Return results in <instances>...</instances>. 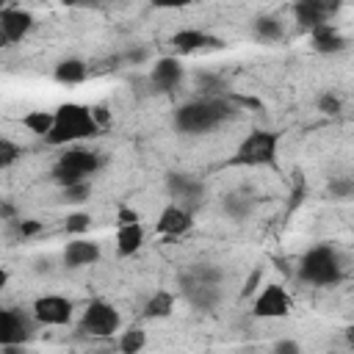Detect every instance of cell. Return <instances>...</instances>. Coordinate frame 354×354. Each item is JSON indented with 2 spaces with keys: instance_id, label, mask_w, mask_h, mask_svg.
<instances>
[{
  "instance_id": "3",
  "label": "cell",
  "mask_w": 354,
  "mask_h": 354,
  "mask_svg": "<svg viewBox=\"0 0 354 354\" xmlns=\"http://www.w3.org/2000/svg\"><path fill=\"white\" fill-rule=\"evenodd\" d=\"M343 257L332 243H321L313 246L310 252H304V257L299 260L296 277L304 285H315V288H329L337 285L343 279Z\"/></svg>"
},
{
  "instance_id": "22",
  "label": "cell",
  "mask_w": 354,
  "mask_h": 354,
  "mask_svg": "<svg viewBox=\"0 0 354 354\" xmlns=\"http://www.w3.org/2000/svg\"><path fill=\"white\" fill-rule=\"evenodd\" d=\"M147 346V332L141 326H127L122 335H119V343H116V351L119 354H141Z\"/></svg>"
},
{
  "instance_id": "31",
  "label": "cell",
  "mask_w": 354,
  "mask_h": 354,
  "mask_svg": "<svg viewBox=\"0 0 354 354\" xmlns=\"http://www.w3.org/2000/svg\"><path fill=\"white\" fill-rule=\"evenodd\" d=\"M329 194H332L335 199H348V196L354 194L351 177H332V180H329Z\"/></svg>"
},
{
  "instance_id": "26",
  "label": "cell",
  "mask_w": 354,
  "mask_h": 354,
  "mask_svg": "<svg viewBox=\"0 0 354 354\" xmlns=\"http://www.w3.org/2000/svg\"><path fill=\"white\" fill-rule=\"evenodd\" d=\"M91 196V183L83 180V183H75V185H66L61 188V199L69 202V205H80V202H88Z\"/></svg>"
},
{
  "instance_id": "4",
  "label": "cell",
  "mask_w": 354,
  "mask_h": 354,
  "mask_svg": "<svg viewBox=\"0 0 354 354\" xmlns=\"http://www.w3.org/2000/svg\"><path fill=\"white\" fill-rule=\"evenodd\" d=\"M277 147H279V133L257 127L243 136V141L238 144L235 155L227 163L230 166H277Z\"/></svg>"
},
{
  "instance_id": "34",
  "label": "cell",
  "mask_w": 354,
  "mask_h": 354,
  "mask_svg": "<svg viewBox=\"0 0 354 354\" xmlns=\"http://www.w3.org/2000/svg\"><path fill=\"white\" fill-rule=\"evenodd\" d=\"M127 224H141V216L130 205H119L116 207V227H127Z\"/></svg>"
},
{
  "instance_id": "7",
  "label": "cell",
  "mask_w": 354,
  "mask_h": 354,
  "mask_svg": "<svg viewBox=\"0 0 354 354\" xmlns=\"http://www.w3.org/2000/svg\"><path fill=\"white\" fill-rule=\"evenodd\" d=\"M290 310H293V299L279 282H268L254 293V301H252L254 318H285L290 315Z\"/></svg>"
},
{
  "instance_id": "21",
  "label": "cell",
  "mask_w": 354,
  "mask_h": 354,
  "mask_svg": "<svg viewBox=\"0 0 354 354\" xmlns=\"http://www.w3.org/2000/svg\"><path fill=\"white\" fill-rule=\"evenodd\" d=\"M174 301H177V293L160 288V290H155V293L147 299L141 315H144V318H169L171 310H174Z\"/></svg>"
},
{
  "instance_id": "17",
  "label": "cell",
  "mask_w": 354,
  "mask_h": 354,
  "mask_svg": "<svg viewBox=\"0 0 354 354\" xmlns=\"http://www.w3.org/2000/svg\"><path fill=\"white\" fill-rule=\"evenodd\" d=\"M332 11H335V6L321 3V0H299V3H293V17H296V22H299L301 28H307V30H313V28L329 22V14H332Z\"/></svg>"
},
{
  "instance_id": "40",
  "label": "cell",
  "mask_w": 354,
  "mask_h": 354,
  "mask_svg": "<svg viewBox=\"0 0 354 354\" xmlns=\"http://www.w3.org/2000/svg\"><path fill=\"white\" fill-rule=\"evenodd\" d=\"M8 285V271H6V266H0V290Z\"/></svg>"
},
{
  "instance_id": "27",
  "label": "cell",
  "mask_w": 354,
  "mask_h": 354,
  "mask_svg": "<svg viewBox=\"0 0 354 354\" xmlns=\"http://www.w3.org/2000/svg\"><path fill=\"white\" fill-rule=\"evenodd\" d=\"M188 274H191L194 279L205 282V285H221V279H224L221 268H216V266H207V263H199V266L188 268Z\"/></svg>"
},
{
  "instance_id": "13",
  "label": "cell",
  "mask_w": 354,
  "mask_h": 354,
  "mask_svg": "<svg viewBox=\"0 0 354 354\" xmlns=\"http://www.w3.org/2000/svg\"><path fill=\"white\" fill-rule=\"evenodd\" d=\"M171 44H174V50L183 53V55H191V53H199V50H207V47H213V50L224 47V41H221L218 36H210V33L202 30V28H180V30L171 36Z\"/></svg>"
},
{
  "instance_id": "41",
  "label": "cell",
  "mask_w": 354,
  "mask_h": 354,
  "mask_svg": "<svg viewBox=\"0 0 354 354\" xmlns=\"http://www.w3.org/2000/svg\"><path fill=\"white\" fill-rule=\"evenodd\" d=\"M8 44H11V41H8V36L0 30V50H3V47H8Z\"/></svg>"
},
{
  "instance_id": "14",
  "label": "cell",
  "mask_w": 354,
  "mask_h": 354,
  "mask_svg": "<svg viewBox=\"0 0 354 354\" xmlns=\"http://www.w3.org/2000/svg\"><path fill=\"white\" fill-rule=\"evenodd\" d=\"M180 293H183L194 307H199V310H213V307L218 304V299H221L218 285H205V282L194 279L188 271L180 277Z\"/></svg>"
},
{
  "instance_id": "28",
  "label": "cell",
  "mask_w": 354,
  "mask_h": 354,
  "mask_svg": "<svg viewBox=\"0 0 354 354\" xmlns=\"http://www.w3.org/2000/svg\"><path fill=\"white\" fill-rule=\"evenodd\" d=\"M22 158V147L6 136H0V169H8L11 163H17Z\"/></svg>"
},
{
  "instance_id": "10",
  "label": "cell",
  "mask_w": 354,
  "mask_h": 354,
  "mask_svg": "<svg viewBox=\"0 0 354 354\" xmlns=\"http://www.w3.org/2000/svg\"><path fill=\"white\" fill-rule=\"evenodd\" d=\"M55 166H61L64 171H69V174H75V177H80V180H86V177H91L94 171H100L102 158H100V152H94V149L69 147V149H64V152L55 158Z\"/></svg>"
},
{
  "instance_id": "39",
  "label": "cell",
  "mask_w": 354,
  "mask_h": 354,
  "mask_svg": "<svg viewBox=\"0 0 354 354\" xmlns=\"http://www.w3.org/2000/svg\"><path fill=\"white\" fill-rule=\"evenodd\" d=\"M3 354H25L22 346H3Z\"/></svg>"
},
{
  "instance_id": "42",
  "label": "cell",
  "mask_w": 354,
  "mask_h": 354,
  "mask_svg": "<svg viewBox=\"0 0 354 354\" xmlns=\"http://www.w3.org/2000/svg\"><path fill=\"white\" fill-rule=\"evenodd\" d=\"M91 354H119V351H113V348H97V351H91Z\"/></svg>"
},
{
  "instance_id": "33",
  "label": "cell",
  "mask_w": 354,
  "mask_h": 354,
  "mask_svg": "<svg viewBox=\"0 0 354 354\" xmlns=\"http://www.w3.org/2000/svg\"><path fill=\"white\" fill-rule=\"evenodd\" d=\"M260 288H263V266H254V268H252V274L246 277L243 288H241V296H246V299H249V296H254Z\"/></svg>"
},
{
  "instance_id": "35",
  "label": "cell",
  "mask_w": 354,
  "mask_h": 354,
  "mask_svg": "<svg viewBox=\"0 0 354 354\" xmlns=\"http://www.w3.org/2000/svg\"><path fill=\"white\" fill-rule=\"evenodd\" d=\"M122 61L130 64V66H141V64L149 61V47H130V50L122 55Z\"/></svg>"
},
{
  "instance_id": "20",
  "label": "cell",
  "mask_w": 354,
  "mask_h": 354,
  "mask_svg": "<svg viewBox=\"0 0 354 354\" xmlns=\"http://www.w3.org/2000/svg\"><path fill=\"white\" fill-rule=\"evenodd\" d=\"M144 246V227L141 224H127L116 230V254L119 257H133Z\"/></svg>"
},
{
  "instance_id": "19",
  "label": "cell",
  "mask_w": 354,
  "mask_h": 354,
  "mask_svg": "<svg viewBox=\"0 0 354 354\" xmlns=\"http://www.w3.org/2000/svg\"><path fill=\"white\" fill-rule=\"evenodd\" d=\"M53 77L61 86H77V83H83L88 77V64L80 61V58H64V61L55 64Z\"/></svg>"
},
{
  "instance_id": "36",
  "label": "cell",
  "mask_w": 354,
  "mask_h": 354,
  "mask_svg": "<svg viewBox=\"0 0 354 354\" xmlns=\"http://www.w3.org/2000/svg\"><path fill=\"white\" fill-rule=\"evenodd\" d=\"M224 207H227V213H232L235 218H243V216L252 210V202H243L241 196H230V199L224 202Z\"/></svg>"
},
{
  "instance_id": "16",
  "label": "cell",
  "mask_w": 354,
  "mask_h": 354,
  "mask_svg": "<svg viewBox=\"0 0 354 354\" xmlns=\"http://www.w3.org/2000/svg\"><path fill=\"white\" fill-rule=\"evenodd\" d=\"M102 257V249L97 241L91 238H72L64 246V266L66 268H83V266H94Z\"/></svg>"
},
{
  "instance_id": "8",
  "label": "cell",
  "mask_w": 354,
  "mask_h": 354,
  "mask_svg": "<svg viewBox=\"0 0 354 354\" xmlns=\"http://www.w3.org/2000/svg\"><path fill=\"white\" fill-rule=\"evenodd\" d=\"M33 335V318L17 307H0V348L22 346Z\"/></svg>"
},
{
  "instance_id": "37",
  "label": "cell",
  "mask_w": 354,
  "mask_h": 354,
  "mask_svg": "<svg viewBox=\"0 0 354 354\" xmlns=\"http://www.w3.org/2000/svg\"><path fill=\"white\" fill-rule=\"evenodd\" d=\"M88 111H91V119H94V124H97L100 130H105V127L111 124V108H108V105L100 102V105H91Z\"/></svg>"
},
{
  "instance_id": "5",
  "label": "cell",
  "mask_w": 354,
  "mask_h": 354,
  "mask_svg": "<svg viewBox=\"0 0 354 354\" xmlns=\"http://www.w3.org/2000/svg\"><path fill=\"white\" fill-rule=\"evenodd\" d=\"M122 329V315L111 301L102 299H91L77 321V332L86 337H111L113 332Z\"/></svg>"
},
{
  "instance_id": "1",
  "label": "cell",
  "mask_w": 354,
  "mask_h": 354,
  "mask_svg": "<svg viewBox=\"0 0 354 354\" xmlns=\"http://www.w3.org/2000/svg\"><path fill=\"white\" fill-rule=\"evenodd\" d=\"M238 108L232 105L230 94L224 97H196V100H188L183 102L177 111H174V127L180 133H188V136H199V133H207L213 127H218L224 119H230Z\"/></svg>"
},
{
  "instance_id": "15",
  "label": "cell",
  "mask_w": 354,
  "mask_h": 354,
  "mask_svg": "<svg viewBox=\"0 0 354 354\" xmlns=\"http://www.w3.org/2000/svg\"><path fill=\"white\" fill-rule=\"evenodd\" d=\"M33 28V14L19 6H0V30L8 36V41H22Z\"/></svg>"
},
{
  "instance_id": "24",
  "label": "cell",
  "mask_w": 354,
  "mask_h": 354,
  "mask_svg": "<svg viewBox=\"0 0 354 354\" xmlns=\"http://www.w3.org/2000/svg\"><path fill=\"white\" fill-rule=\"evenodd\" d=\"M22 127L39 138H47V133L53 130V111H28L22 116Z\"/></svg>"
},
{
  "instance_id": "6",
  "label": "cell",
  "mask_w": 354,
  "mask_h": 354,
  "mask_svg": "<svg viewBox=\"0 0 354 354\" xmlns=\"http://www.w3.org/2000/svg\"><path fill=\"white\" fill-rule=\"evenodd\" d=\"M72 315H75V304L58 293H44L30 304V318L41 326H66L72 324Z\"/></svg>"
},
{
  "instance_id": "12",
  "label": "cell",
  "mask_w": 354,
  "mask_h": 354,
  "mask_svg": "<svg viewBox=\"0 0 354 354\" xmlns=\"http://www.w3.org/2000/svg\"><path fill=\"white\" fill-rule=\"evenodd\" d=\"M191 227H194V213L185 210V207H180V205H174V202H169L160 210L158 221H155V232L158 235H166V238H180Z\"/></svg>"
},
{
  "instance_id": "9",
  "label": "cell",
  "mask_w": 354,
  "mask_h": 354,
  "mask_svg": "<svg viewBox=\"0 0 354 354\" xmlns=\"http://www.w3.org/2000/svg\"><path fill=\"white\" fill-rule=\"evenodd\" d=\"M183 77H185V66H183V61H180V58H174V55H163V58H158V61L152 64V69H149V77H147V80H149L152 91L171 94L174 88H180Z\"/></svg>"
},
{
  "instance_id": "30",
  "label": "cell",
  "mask_w": 354,
  "mask_h": 354,
  "mask_svg": "<svg viewBox=\"0 0 354 354\" xmlns=\"http://www.w3.org/2000/svg\"><path fill=\"white\" fill-rule=\"evenodd\" d=\"M66 232L69 235H77V238H83L86 232H88V227H91V216L88 213H72V216H66Z\"/></svg>"
},
{
  "instance_id": "29",
  "label": "cell",
  "mask_w": 354,
  "mask_h": 354,
  "mask_svg": "<svg viewBox=\"0 0 354 354\" xmlns=\"http://www.w3.org/2000/svg\"><path fill=\"white\" fill-rule=\"evenodd\" d=\"M315 108L324 113V116H337L340 111H343V100L335 94V91H324L321 97H318V102H315Z\"/></svg>"
},
{
  "instance_id": "2",
  "label": "cell",
  "mask_w": 354,
  "mask_h": 354,
  "mask_svg": "<svg viewBox=\"0 0 354 354\" xmlns=\"http://www.w3.org/2000/svg\"><path fill=\"white\" fill-rule=\"evenodd\" d=\"M94 136H100V127L94 124L88 105L61 102L53 111V130L47 133L44 141L50 147H69V144H77V141H86Z\"/></svg>"
},
{
  "instance_id": "38",
  "label": "cell",
  "mask_w": 354,
  "mask_h": 354,
  "mask_svg": "<svg viewBox=\"0 0 354 354\" xmlns=\"http://www.w3.org/2000/svg\"><path fill=\"white\" fill-rule=\"evenodd\" d=\"M271 354H301V346H299L293 337H279V340L271 346Z\"/></svg>"
},
{
  "instance_id": "25",
  "label": "cell",
  "mask_w": 354,
  "mask_h": 354,
  "mask_svg": "<svg viewBox=\"0 0 354 354\" xmlns=\"http://www.w3.org/2000/svg\"><path fill=\"white\" fill-rule=\"evenodd\" d=\"M196 86H199L202 97H224V88H227L224 77L210 75V72H199L196 75Z\"/></svg>"
},
{
  "instance_id": "32",
  "label": "cell",
  "mask_w": 354,
  "mask_h": 354,
  "mask_svg": "<svg viewBox=\"0 0 354 354\" xmlns=\"http://www.w3.org/2000/svg\"><path fill=\"white\" fill-rule=\"evenodd\" d=\"M44 230V224L39 221V218H22V221H14V232L19 235V238H33V235H39Z\"/></svg>"
},
{
  "instance_id": "23",
  "label": "cell",
  "mask_w": 354,
  "mask_h": 354,
  "mask_svg": "<svg viewBox=\"0 0 354 354\" xmlns=\"http://www.w3.org/2000/svg\"><path fill=\"white\" fill-rule=\"evenodd\" d=\"M254 36L260 41H279L285 36V25L279 22V17H271V14L257 17L254 19Z\"/></svg>"
},
{
  "instance_id": "18",
  "label": "cell",
  "mask_w": 354,
  "mask_h": 354,
  "mask_svg": "<svg viewBox=\"0 0 354 354\" xmlns=\"http://www.w3.org/2000/svg\"><path fill=\"white\" fill-rule=\"evenodd\" d=\"M310 44H313L315 53H321V55H332V53L346 50L348 41H346V36H343L332 22H324V25H318V28L310 30Z\"/></svg>"
},
{
  "instance_id": "11",
  "label": "cell",
  "mask_w": 354,
  "mask_h": 354,
  "mask_svg": "<svg viewBox=\"0 0 354 354\" xmlns=\"http://www.w3.org/2000/svg\"><path fill=\"white\" fill-rule=\"evenodd\" d=\"M166 188H169L174 205H180V207H185L191 213L202 202V194H205V185L196 177H188V174H169L166 177Z\"/></svg>"
}]
</instances>
